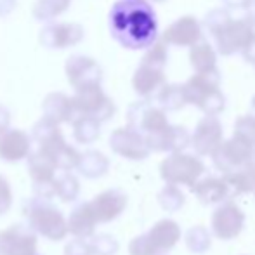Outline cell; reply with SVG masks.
<instances>
[{"instance_id": "6da1fadb", "label": "cell", "mask_w": 255, "mask_h": 255, "mask_svg": "<svg viewBox=\"0 0 255 255\" xmlns=\"http://www.w3.org/2000/svg\"><path fill=\"white\" fill-rule=\"evenodd\" d=\"M111 30L125 47L146 49L156 38V14L146 0H120L111 12Z\"/></svg>"}, {"instance_id": "7a4b0ae2", "label": "cell", "mask_w": 255, "mask_h": 255, "mask_svg": "<svg viewBox=\"0 0 255 255\" xmlns=\"http://www.w3.org/2000/svg\"><path fill=\"white\" fill-rule=\"evenodd\" d=\"M188 104L202 110L205 117H217L226 108V98L221 91V73H195L182 84Z\"/></svg>"}, {"instance_id": "3957f363", "label": "cell", "mask_w": 255, "mask_h": 255, "mask_svg": "<svg viewBox=\"0 0 255 255\" xmlns=\"http://www.w3.org/2000/svg\"><path fill=\"white\" fill-rule=\"evenodd\" d=\"M205 172V163L195 154L172 153L160 165V175L167 184L179 186L184 184L189 189L202 179Z\"/></svg>"}, {"instance_id": "277c9868", "label": "cell", "mask_w": 255, "mask_h": 255, "mask_svg": "<svg viewBox=\"0 0 255 255\" xmlns=\"http://www.w3.org/2000/svg\"><path fill=\"white\" fill-rule=\"evenodd\" d=\"M212 161L222 175L245 167H255V144L238 137L222 141L212 154Z\"/></svg>"}, {"instance_id": "5b68a950", "label": "cell", "mask_w": 255, "mask_h": 255, "mask_svg": "<svg viewBox=\"0 0 255 255\" xmlns=\"http://www.w3.org/2000/svg\"><path fill=\"white\" fill-rule=\"evenodd\" d=\"M245 221V214L238 205L235 202H224L212 214V233L217 240L229 242L242 235Z\"/></svg>"}, {"instance_id": "8992f818", "label": "cell", "mask_w": 255, "mask_h": 255, "mask_svg": "<svg viewBox=\"0 0 255 255\" xmlns=\"http://www.w3.org/2000/svg\"><path fill=\"white\" fill-rule=\"evenodd\" d=\"M254 31V26H250L243 17L242 19L233 17L221 31L214 35L215 52H219L221 56H233V54L240 52Z\"/></svg>"}, {"instance_id": "52a82bcc", "label": "cell", "mask_w": 255, "mask_h": 255, "mask_svg": "<svg viewBox=\"0 0 255 255\" xmlns=\"http://www.w3.org/2000/svg\"><path fill=\"white\" fill-rule=\"evenodd\" d=\"M222 124L217 117H203L191 134V146L198 156H212L222 142Z\"/></svg>"}, {"instance_id": "ba28073f", "label": "cell", "mask_w": 255, "mask_h": 255, "mask_svg": "<svg viewBox=\"0 0 255 255\" xmlns=\"http://www.w3.org/2000/svg\"><path fill=\"white\" fill-rule=\"evenodd\" d=\"M203 40L202 23L195 16H182L167 28L163 35L165 44L177 45V47H193Z\"/></svg>"}, {"instance_id": "9c48e42d", "label": "cell", "mask_w": 255, "mask_h": 255, "mask_svg": "<svg viewBox=\"0 0 255 255\" xmlns=\"http://www.w3.org/2000/svg\"><path fill=\"white\" fill-rule=\"evenodd\" d=\"M148 149L168 153H182L191 144V135L182 125H168L161 132L144 139Z\"/></svg>"}, {"instance_id": "30bf717a", "label": "cell", "mask_w": 255, "mask_h": 255, "mask_svg": "<svg viewBox=\"0 0 255 255\" xmlns=\"http://www.w3.org/2000/svg\"><path fill=\"white\" fill-rule=\"evenodd\" d=\"M146 242L151 247L154 255L165 254L172 250L181 240V226L172 219H161L146 233Z\"/></svg>"}, {"instance_id": "8fae6325", "label": "cell", "mask_w": 255, "mask_h": 255, "mask_svg": "<svg viewBox=\"0 0 255 255\" xmlns=\"http://www.w3.org/2000/svg\"><path fill=\"white\" fill-rule=\"evenodd\" d=\"M191 191L198 198V202L203 205H217L229 200L228 186L222 181V177H215V175H207L203 179H198L196 184L191 188Z\"/></svg>"}, {"instance_id": "7c38bea8", "label": "cell", "mask_w": 255, "mask_h": 255, "mask_svg": "<svg viewBox=\"0 0 255 255\" xmlns=\"http://www.w3.org/2000/svg\"><path fill=\"white\" fill-rule=\"evenodd\" d=\"M125 205H127V196L118 189H111L96 198V202L91 205V210L99 221H113L124 212Z\"/></svg>"}, {"instance_id": "4fadbf2b", "label": "cell", "mask_w": 255, "mask_h": 255, "mask_svg": "<svg viewBox=\"0 0 255 255\" xmlns=\"http://www.w3.org/2000/svg\"><path fill=\"white\" fill-rule=\"evenodd\" d=\"M111 144H113L115 151L124 154L125 158H130V160H144L149 154V149L146 146L144 139L130 130L117 132Z\"/></svg>"}, {"instance_id": "5bb4252c", "label": "cell", "mask_w": 255, "mask_h": 255, "mask_svg": "<svg viewBox=\"0 0 255 255\" xmlns=\"http://www.w3.org/2000/svg\"><path fill=\"white\" fill-rule=\"evenodd\" d=\"M189 63L196 73H214L217 71V52L210 42L200 40L189 49Z\"/></svg>"}, {"instance_id": "9a60e30c", "label": "cell", "mask_w": 255, "mask_h": 255, "mask_svg": "<svg viewBox=\"0 0 255 255\" xmlns=\"http://www.w3.org/2000/svg\"><path fill=\"white\" fill-rule=\"evenodd\" d=\"M222 181L226 182V186L229 189V198L252 193L255 191V167H245L240 168V170L224 174Z\"/></svg>"}, {"instance_id": "2e32d148", "label": "cell", "mask_w": 255, "mask_h": 255, "mask_svg": "<svg viewBox=\"0 0 255 255\" xmlns=\"http://www.w3.org/2000/svg\"><path fill=\"white\" fill-rule=\"evenodd\" d=\"M165 80L163 75V66H158V64L148 63L139 70L137 77H135V87L141 94L148 96L151 94L154 89H158Z\"/></svg>"}, {"instance_id": "e0dca14e", "label": "cell", "mask_w": 255, "mask_h": 255, "mask_svg": "<svg viewBox=\"0 0 255 255\" xmlns=\"http://www.w3.org/2000/svg\"><path fill=\"white\" fill-rule=\"evenodd\" d=\"M139 122H141V128L146 132V137L158 134L165 127H168L167 115L160 108H153V106H142L141 115H139Z\"/></svg>"}, {"instance_id": "ac0fdd59", "label": "cell", "mask_w": 255, "mask_h": 255, "mask_svg": "<svg viewBox=\"0 0 255 255\" xmlns=\"http://www.w3.org/2000/svg\"><path fill=\"white\" fill-rule=\"evenodd\" d=\"M158 103L163 110L177 111L188 104L184 96V89L179 84H167L158 92Z\"/></svg>"}, {"instance_id": "d6986e66", "label": "cell", "mask_w": 255, "mask_h": 255, "mask_svg": "<svg viewBox=\"0 0 255 255\" xmlns=\"http://www.w3.org/2000/svg\"><path fill=\"white\" fill-rule=\"evenodd\" d=\"M186 247L189 249V252L200 255L210 250L212 247V238L210 233L203 226H193L191 229H188L186 233Z\"/></svg>"}, {"instance_id": "ffe728a7", "label": "cell", "mask_w": 255, "mask_h": 255, "mask_svg": "<svg viewBox=\"0 0 255 255\" xmlns=\"http://www.w3.org/2000/svg\"><path fill=\"white\" fill-rule=\"evenodd\" d=\"M158 203L161 205V208L167 212H177L184 207L186 196L184 193L179 189V186L167 184L158 195Z\"/></svg>"}, {"instance_id": "44dd1931", "label": "cell", "mask_w": 255, "mask_h": 255, "mask_svg": "<svg viewBox=\"0 0 255 255\" xmlns=\"http://www.w3.org/2000/svg\"><path fill=\"white\" fill-rule=\"evenodd\" d=\"M233 19L231 12L228 9H214L205 16V28L208 30V33L214 37L217 31H221L229 21Z\"/></svg>"}, {"instance_id": "7402d4cb", "label": "cell", "mask_w": 255, "mask_h": 255, "mask_svg": "<svg viewBox=\"0 0 255 255\" xmlns=\"http://www.w3.org/2000/svg\"><path fill=\"white\" fill-rule=\"evenodd\" d=\"M233 137L243 139V141L255 144V118L250 117V115H242V117L236 118Z\"/></svg>"}, {"instance_id": "603a6c76", "label": "cell", "mask_w": 255, "mask_h": 255, "mask_svg": "<svg viewBox=\"0 0 255 255\" xmlns=\"http://www.w3.org/2000/svg\"><path fill=\"white\" fill-rule=\"evenodd\" d=\"M240 54H242V57L247 61V63H250L255 66V31L249 37V40L245 42V45H243V49L240 51Z\"/></svg>"}, {"instance_id": "cb8c5ba5", "label": "cell", "mask_w": 255, "mask_h": 255, "mask_svg": "<svg viewBox=\"0 0 255 255\" xmlns=\"http://www.w3.org/2000/svg\"><path fill=\"white\" fill-rule=\"evenodd\" d=\"M243 9H245V17H243V19H245L250 26L255 28V0H247Z\"/></svg>"}, {"instance_id": "d4e9b609", "label": "cell", "mask_w": 255, "mask_h": 255, "mask_svg": "<svg viewBox=\"0 0 255 255\" xmlns=\"http://www.w3.org/2000/svg\"><path fill=\"white\" fill-rule=\"evenodd\" d=\"M224 5L229 9H243V5L247 3V0H222Z\"/></svg>"}, {"instance_id": "484cf974", "label": "cell", "mask_w": 255, "mask_h": 255, "mask_svg": "<svg viewBox=\"0 0 255 255\" xmlns=\"http://www.w3.org/2000/svg\"><path fill=\"white\" fill-rule=\"evenodd\" d=\"M250 117H254L255 118V96L252 98V103H250Z\"/></svg>"}, {"instance_id": "4316f807", "label": "cell", "mask_w": 255, "mask_h": 255, "mask_svg": "<svg viewBox=\"0 0 255 255\" xmlns=\"http://www.w3.org/2000/svg\"><path fill=\"white\" fill-rule=\"evenodd\" d=\"M156 2H163V0H156Z\"/></svg>"}]
</instances>
